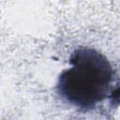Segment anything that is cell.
Wrapping results in <instances>:
<instances>
[{
  "mask_svg": "<svg viewBox=\"0 0 120 120\" xmlns=\"http://www.w3.org/2000/svg\"><path fill=\"white\" fill-rule=\"evenodd\" d=\"M69 65L58 78V96L79 109L95 108L109 95L112 81L109 60L94 49L80 48L70 55Z\"/></svg>",
  "mask_w": 120,
  "mask_h": 120,
  "instance_id": "cell-1",
  "label": "cell"
}]
</instances>
